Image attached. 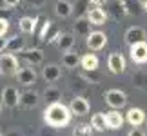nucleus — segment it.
I'll use <instances>...</instances> for the list:
<instances>
[{
    "label": "nucleus",
    "instance_id": "nucleus-1",
    "mask_svg": "<svg viewBox=\"0 0 147 136\" xmlns=\"http://www.w3.org/2000/svg\"><path fill=\"white\" fill-rule=\"evenodd\" d=\"M71 114L73 112L69 109V105H64L62 102H56V104L47 105V109L44 111V120H46V123L49 127L60 129V127L69 125Z\"/></svg>",
    "mask_w": 147,
    "mask_h": 136
},
{
    "label": "nucleus",
    "instance_id": "nucleus-2",
    "mask_svg": "<svg viewBox=\"0 0 147 136\" xmlns=\"http://www.w3.org/2000/svg\"><path fill=\"white\" fill-rule=\"evenodd\" d=\"M18 73V60L13 53H4L0 55V75L11 76Z\"/></svg>",
    "mask_w": 147,
    "mask_h": 136
},
{
    "label": "nucleus",
    "instance_id": "nucleus-3",
    "mask_svg": "<svg viewBox=\"0 0 147 136\" xmlns=\"http://www.w3.org/2000/svg\"><path fill=\"white\" fill-rule=\"evenodd\" d=\"M105 102L113 109H122V107L127 104V96L120 89H111V91L105 93Z\"/></svg>",
    "mask_w": 147,
    "mask_h": 136
},
{
    "label": "nucleus",
    "instance_id": "nucleus-4",
    "mask_svg": "<svg viewBox=\"0 0 147 136\" xmlns=\"http://www.w3.org/2000/svg\"><path fill=\"white\" fill-rule=\"evenodd\" d=\"M20 93H18V89L13 87V86H7V87H4L2 89V104L4 107H9V109H13V107H16L20 104Z\"/></svg>",
    "mask_w": 147,
    "mask_h": 136
},
{
    "label": "nucleus",
    "instance_id": "nucleus-5",
    "mask_svg": "<svg viewBox=\"0 0 147 136\" xmlns=\"http://www.w3.org/2000/svg\"><path fill=\"white\" fill-rule=\"evenodd\" d=\"M105 44H107V36H105V33H102V31H93L91 35L87 36V47L91 51L104 49Z\"/></svg>",
    "mask_w": 147,
    "mask_h": 136
},
{
    "label": "nucleus",
    "instance_id": "nucleus-6",
    "mask_svg": "<svg viewBox=\"0 0 147 136\" xmlns=\"http://www.w3.org/2000/svg\"><path fill=\"white\" fill-rule=\"evenodd\" d=\"M22 58H24L29 65H40L42 62H44V53H42V49H38V47H33V49H24L22 51Z\"/></svg>",
    "mask_w": 147,
    "mask_h": 136
},
{
    "label": "nucleus",
    "instance_id": "nucleus-7",
    "mask_svg": "<svg viewBox=\"0 0 147 136\" xmlns=\"http://www.w3.org/2000/svg\"><path fill=\"white\" fill-rule=\"evenodd\" d=\"M69 109L75 116H84L89 112V102L86 98H82V96H75L69 104Z\"/></svg>",
    "mask_w": 147,
    "mask_h": 136
},
{
    "label": "nucleus",
    "instance_id": "nucleus-8",
    "mask_svg": "<svg viewBox=\"0 0 147 136\" xmlns=\"http://www.w3.org/2000/svg\"><path fill=\"white\" fill-rule=\"evenodd\" d=\"M125 42L127 45L131 47V45L134 44H138V42H145V31L142 29V27H138V26H134V27H129V29L125 31Z\"/></svg>",
    "mask_w": 147,
    "mask_h": 136
},
{
    "label": "nucleus",
    "instance_id": "nucleus-9",
    "mask_svg": "<svg viewBox=\"0 0 147 136\" xmlns=\"http://www.w3.org/2000/svg\"><path fill=\"white\" fill-rule=\"evenodd\" d=\"M131 60L136 64H145L147 62V42H138L131 45Z\"/></svg>",
    "mask_w": 147,
    "mask_h": 136
},
{
    "label": "nucleus",
    "instance_id": "nucleus-10",
    "mask_svg": "<svg viewBox=\"0 0 147 136\" xmlns=\"http://www.w3.org/2000/svg\"><path fill=\"white\" fill-rule=\"evenodd\" d=\"M16 78H18V82L22 83V86H33V83L36 82V73L35 69L29 65V67H20L18 73H16Z\"/></svg>",
    "mask_w": 147,
    "mask_h": 136
},
{
    "label": "nucleus",
    "instance_id": "nucleus-11",
    "mask_svg": "<svg viewBox=\"0 0 147 136\" xmlns=\"http://www.w3.org/2000/svg\"><path fill=\"white\" fill-rule=\"evenodd\" d=\"M107 65H109L111 73L120 75V73L125 71V58H123L120 53H113V55H109V62H107Z\"/></svg>",
    "mask_w": 147,
    "mask_h": 136
},
{
    "label": "nucleus",
    "instance_id": "nucleus-12",
    "mask_svg": "<svg viewBox=\"0 0 147 136\" xmlns=\"http://www.w3.org/2000/svg\"><path fill=\"white\" fill-rule=\"evenodd\" d=\"M91 20H89L87 18V15L86 16H80V18H76V22H75V33H76V35H80V36H89V35H91Z\"/></svg>",
    "mask_w": 147,
    "mask_h": 136
},
{
    "label": "nucleus",
    "instance_id": "nucleus-13",
    "mask_svg": "<svg viewBox=\"0 0 147 136\" xmlns=\"http://www.w3.org/2000/svg\"><path fill=\"white\" fill-rule=\"evenodd\" d=\"M42 76H44L46 82L53 83L62 76V71H60V67L56 64H47V65H44V69H42Z\"/></svg>",
    "mask_w": 147,
    "mask_h": 136
},
{
    "label": "nucleus",
    "instance_id": "nucleus-14",
    "mask_svg": "<svg viewBox=\"0 0 147 136\" xmlns=\"http://www.w3.org/2000/svg\"><path fill=\"white\" fill-rule=\"evenodd\" d=\"M87 18L91 20L93 26H104L105 20H107V13L100 7H93V9L87 11Z\"/></svg>",
    "mask_w": 147,
    "mask_h": 136
},
{
    "label": "nucleus",
    "instance_id": "nucleus-15",
    "mask_svg": "<svg viewBox=\"0 0 147 136\" xmlns=\"http://www.w3.org/2000/svg\"><path fill=\"white\" fill-rule=\"evenodd\" d=\"M56 44H58V49L62 53H67V51H71L73 45H75V35H71V33H60Z\"/></svg>",
    "mask_w": 147,
    "mask_h": 136
},
{
    "label": "nucleus",
    "instance_id": "nucleus-16",
    "mask_svg": "<svg viewBox=\"0 0 147 136\" xmlns=\"http://www.w3.org/2000/svg\"><path fill=\"white\" fill-rule=\"evenodd\" d=\"M26 49V38L24 36H11L9 42H7V47H5V51L7 53H22V51Z\"/></svg>",
    "mask_w": 147,
    "mask_h": 136
},
{
    "label": "nucleus",
    "instance_id": "nucleus-17",
    "mask_svg": "<svg viewBox=\"0 0 147 136\" xmlns=\"http://www.w3.org/2000/svg\"><path fill=\"white\" fill-rule=\"evenodd\" d=\"M20 104L24 107H36L38 104H40V96H38L35 91H26V93H22L20 96Z\"/></svg>",
    "mask_w": 147,
    "mask_h": 136
},
{
    "label": "nucleus",
    "instance_id": "nucleus-18",
    "mask_svg": "<svg viewBox=\"0 0 147 136\" xmlns=\"http://www.w3.org/2000/svg\"><path fill=\"white\" fill-rule=\"evenodd\" d=\"M127 122L131 123V125H142V123L145 122V114L142 109H138V107H133V109L127 111Z\"/></svg>",
    "mask_w": 147,
    "mask_h": 136
},
{
    "label": "nucleus",
    "instance_id": "nucleus-19",
    "mask_svg": "<svg viewBox=\"0 0 147 136\" xmlns=\"http://www.w3.org/2000/svg\"><path fill=\"white\" fill-rule=\"evenodd\" d=\"M105 118H107V129H122L123 116L118 111H109L105 114Z\"/></svg>",
    "mask_w": 147,
    "mask_h": 136
},
{
    "label": "nucleus",
    "instance_id": "nucleus-20",
    "mask_svg": "<svg viewBox=\"0 0 147 136\" xmlns=\"http://www.w3.org/2000/svg\"><path fill=\"white\" fill-rule=\"evenodd\" d=\"M36 22L38 18H31V16H22L20 22H18V26H20V29L22 33H26V35H33L36 29Z\"/></svg>",
    "mask_w": 147,
    "mask_h": 136
},
{
    "label": "nucleus",
    "instance_id": "nucleus-21",
    "mask_svg": "<svg viewBox=\"0 0 147 136\" xmlns=\"http://www.w3.org/2000/svg\"><path fill=\"white\" fill-rule=\"evenodd\" d=\"M44 100H46L47 105L56 104V102H62V91L58 87H47L44 91Z\"/></svg>",
    "mask_w": 147,
    "mask_h": 136
},
{
    "label": "nucleus",
    "instance_id": "nucleus-22",
    "mask_svg": "<svg viewBox=\"0 0 147 136\" xmlns=\"http://www.w3.org/2000/svg\"><path fill=\"white\" fill-rule=\"evenodd\" d=\"M55 13H56V16L65 18V16H69L73 13V4L67 2V0H58V2L55 4Z\"/></svg>",
    "mask_w": 147,
    "mask_h": 136
},
{
    "label": "nucleus",
    "instance_id": "nucleus-23",
    "mask_svg": "<svg viewBox=\"0 0 147 136\" xmlns=\"http://www.w3.org/2000/svg\"><path fill=\"white\" fill-rule=\"evenodd\" d=\"M80 56H78V53H73V51H67V53H64V56H62V64H64V67H67V69H75V67L80 64Z\"/></svg>",
    "mask_w": 147,
    "mask_h": 136
},
{
    "label": "nucleus",
    "instance_id": "nucleus-24",
    "mask_svg": "<svg viewBox=\"0 0 147 136\" xmlns=\"http://www.w3.org/2000/svg\"><path fill=\"white\" fill-rule=\"evenodd\" d=\"M80 65L86 71H96L98 69V58H96V55H93V53L84 55L82 60H80Z\"/></svg>",
    "mask_w": 147,
    "mask_h": 136
},
{
    "label": "nucleus",
    "instance_id": "nucleus-25",
    "mask_svg": "<svg viewBox=\"0 0 147 136\" xmlns=\"http://www.w3.org/2000/svg\"><path fill=\"white\" fill-rule=\"evenodd\" d=\"M91 125H93L94 131H105V129H107V118H105V114H102V112L93 114Z\"/></svg>",
    "mask_w": 147,
    "mask_h": 136
},
{
    "label": "nucleus",
    "instance_id": "nucleus-26",
    "mask_svg": "<svg viewBox=\"0 0 147 136\" xmlns=\"http://www.w3.org/2000/svg\"><path fill=\"white\" fill-rule=\"evenodd\" d=\"M58 36H60V31L58 29H56V27L55 26H51L49 27V29H47V35H46V38H44V42H56V40H58Z\"/></svg>",
    "mask_w": 147,
    "mask_h": 136
},
{
    "label": "nucleus",
    "instance_id": "nucleus-27",
    "mask_svg": "<svg viewBox=\"0 0 147 136\" xmlns=\"http://www.w3.org/2000/svg\"><path fill=\"white\" fill-rule=\"evenodd\" d=\"M91 129H93V125H80V127H76L75 136H89L91 134Z\"/></svg>",
    "mask_w": 147,
    "mask_h": 136
},
{
    "label": "nucleus",
    "instance_id": "nucleus-28",
    "mask_svg": "<svg viewBox=\"0 0 147 136\" xmlns=\"http://www.w3.org/2000/svg\"><path fill=\"white\" fill-rule=\"evenodd\" d=\"M7 29H9V22L5 18H0V36H5Z\"/></svg>",
    "mask_w": 147,
    "mask_h": 136
},
{
    "label": "nucleus",
    "instance_id": "nucleus-29",
    "mask_svg": "<svg viewBox=\"0 0 147 136\" xmlns=\"http://www.w3.org/2000/svg\"><path fill=\"white\" fill-rule=\"evenodd\" d=\"M46 2H47V0H27V4L33 5V7H42Z\"/></svg>",
    "mask_w": 147,
    "mask_h": 136
},
{
    "label": "nucleus",
    "instance_id": "nucleus-30",
    "mask_svg": "<svg viewBox=\"0 0 147 136\" xmlns=\"http://www.w3.org/2000/svg\"><path fill=\"white\" fill-rule=\"evenodd\" d=\"M127 136H145V133L142 131V129L134 127V129H131V131H129V134H127Z\"/></svg>",
    "mask_w": 147,
    "mask_h": 136
},
{
    "label": "nucleus",
    "instance_id": "nucleus-31",
    "mask_svg": "<svg viewBox=\"0 0 147 136\" xmlns=\"http://www.w3.org/2000/svg\"><path fill=\"white\" fill-rule=\"evenodd\" d=\"M7 42H9V38L0 36V51H5V47H7Z\"/></svg>",
    "mask_w": 147,
    "mask_h": 136
},
{
    "label": "nucleus",
    "instance_id": "nucleus-32",
    "mask_svg": "<svg viewBox=\"0 0 147 136\" xmlns=\"http://www.w3.org/2000/svg\"><path fill=\"white\" fill-rule=\"evenodd\" d=\"M2 2L7 5V7H15V5H18V4H20V0H2Z\"/></svg>",
    "mask_w": 147,
    "mask_h": 136
},
{
    "label": "nucleus",
    "instance_id": "nucleus-33",
    "mask_svg": "<svg viewBox=\"0 0 147 136\" xmlns=\"http://www.w3.org/2000/svg\"><path fill=\"white\" fill-rule=\"evenodd\" d=\"M89 2H91V4L94 5V7H102V5H104V4L107 2V0H89Z\"/></svg>",
    "mask_w": 147,
    "mask_h": 136
},
{
    "label": "nucleus",
    "instance_id": "nucleus-34",
    "mask_svg": "<svg viewBox=\"0 0 147 136\" xmlns=\"http://www.w3.org/2000/svg\"><path fill=\"white\" fill-rule=\"evenodd\" d=\"M144 9L147 11V0H144Z\"/></svg>",
    "mask_w": 147,
    "mask_h": 136
},
{
    "label": "nucleus",
    "instance_id": "nucleus-35",
    "mask_svg": "<svg viewBox=\"0 0 147 136\" xmlns=\"http://www.w3.org/2000/svg\"><path fill=\"white\" fill-rule=\"evenodd\" d=\"M2 105H4V104H2V100H0V112H2Z\"/></svg>",
    "mask_w": 147,
    "mask_h": 136
},
{
    "label": "nucleus",
    "instance_id": "nucleus-36",
    "mask_svg": "<svg viewBox=\"0 0 147 136\" xmlns=\"http://www.w3.org/2000/svg\"><path fill=\"white\" fill-rule=\"evenodd\" d=\"M0 136H4V134H2V133H0Z\"/></svg>",
    "mask_w": 147,
    "mask_h": 136
}]
</instances>
